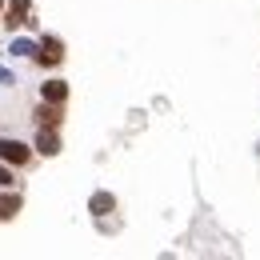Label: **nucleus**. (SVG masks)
<instances>
[{
  "instance_id": "nucleus-2",
  "label": "nucleus",
  "mask_w": 260,
  "mask_h": 260,
  "mask_svg": "<svg viewBox=\"0 0 260 260\" xmlns=\"http://www.w3.org/2000/svg\"><path fill=\"white\" fill-rule=\"evenodd\" d=\"M36 64H44V68L64 64V40L60 36H44L40 40V52H36Z\"/></svg>"
},
{
  "instance_id": "nucleus-10",
  "label": "nucleus",
  "mask_w": 260,
  "mask_h": 260,
  "mask_svg": "<svg viewBox=\"0 0 260 260\" xmlns=\"http://www.w3.org/2000/svg\"><path fill=\"white\" fill-rule=\"evenodd\" d=\"M0 188H12V168H8V160L0 164Z\"/></svg>"
},
{
  "instance_id": "nucleus-8",
  "label": "nucleus",
  "mask_w": 260,
  "mask_h": 260,
  "mask_svg": "<svg viewBox=\"0 0 260 260\" xmlns=\"http://www.w3.org/2000/svg\"><path fill=\"white\" fill-rule=\"evenodd\" d=\"M88 212H96V216L116 212V196H112V192H92V200H88Z\"/></svg>"
},
{
  "instance_id": "nucleus-13",
  "label": "nucleus",
  "mask_w": 260,
  "mask_h": 260,
  "mask_svg": "<svg viewBox=\"0 0 260 260\" xmlns=\"http://www.w3.org/2000/svg\"><path fill=\"white\" fill-rule=\"evenodd\" d=\"M256 152H260V148H256Z\"/></svg>"
},
{
  "instance_id": "nucleus-5",
  "label": "nucleus",
  "mask_w": 260,
  "mask_h": 260,
  "mask_svg": "<svg viewBox=\"0 0 260 260\" xmlns=\"http://www.w3.org/2000/svg\"><path fill=\"white\" fill-rule=\"evenodd\" d=\"M36 152H40V156H60V136H56V128L36 132Z\"/></svg>"
},
{
  "instance_id": "nucleus-1",
  "label": "nucleus",
  "mask_w": 260,
  "mask_h": 260,
  "mask_svg": "<svg viewBox=\"0 0 260 260\" xmlns=\"http://www.w3.org/2000/svg\"><path fill=\"white\" fill-rule=\"evenodd\" d=\"M0 160L16 164V168H24V164L32 160V148L24 144V140H16V136H4L0 140Z\"/></svg>"
},
{
  "instance_id": "nucleus-3",
  "label": "nucleus",
  "mask_w": 260,
  "mask_h": 260,
  "mask_svg": "<svg viewBox=\"0 0 260 260\" xmlns=\"http://www.w3.org/2000/svg\"><path fill=\"white\" fill-rule=\"evenodd\" d=\"M12 32L20 28V24H36L32 20V0H8V20H4Z\"/></svg>"
},
{
  "instance_id": "nucleus-12",
  "label": "nucleus",
  "mask_w": 260,
  "mask_h": 260,
  "mask_svg": "<svg viewBox=\"0 0 260 260\" xmlns=\"http://www.w3.org/2000/svg\"><path fill=\"white\" fill-rule=\"evenodd\" d=\"M0 12H4V0H0Z\"/></svg>"
},
{
  "instance_id": "nucleus-9",
  "label": "nucleus",
  "mask_w": 260,
  "mask_h": 260,
  "mask_svg": "<svg viewBox=\"0 0 260 260\" xmlns=\"http://www.w3.org/2000/svg\"><path fill=\"white\" fill-rule=\"evenodd\" d=\"M36 52H40V44L24 40V36H16V40L8 44V56H32V60H36Z\"/></svg>"
},
{
  "instance_id": "nucleus-11",
  "label": "nucleus",
  "mask_w": 260,
  "mask_h": 260,
  "mask_svg": "<svg viewBox=\"0 0 260 260\" xmlns=\"http://www.w3.org/2000/svg\"><path fill=\"white\" fill-rule=\"evenodd\" d=\"M0 84H16V80H12V72H8L4 64H0Z\"/></svg>"
},
{
  "instance_id": "nucleus-7",
  "label": "nucleus",
  "mask_w": 260,
  "mask_h": 260,
  "mask_svg": "<svg viewBox=\"0 0 260 260\" xmlns=\"http://www.w3.org/2000/svg\"><path fill=\"white\" fill-rule=\"evenodd\" d=\"M40 100H48V104H64V100H68V84H64V80H48V84H40Z\"/></svg>"
},
{
  "instance_id": "nucleus-6",
  "label": "nucleus",
  "mask_w": 260,
  "mask_h": 260,
  "mask_svg": "<svg viewBox=\"0 0 260 260\" xmlns=\"http://www.w3.org/2000/svg\"><path fill=\"white\" fill-rule=\"evenodd\" d=\"M24 208V200L20 192H0V224H8V220H16V212Z\"/></svg>"
},
{
  "instance_id": "nucleus-4",
  "label": "nucleus",
  "mask_w": 260,
  "mask_h": 260,
  "mask_svg": "<svg viewBox=\"0 0 260 260\" xmlns=\"http://www.w3.org/2000/svg\"><path fill=\"white\" fill-rule=\"evenodd\" d=\"M36 124H40V128H60V124H64V112H60V104H48V100H40V104H36Z\"/></svg>"
}]
</instances>
